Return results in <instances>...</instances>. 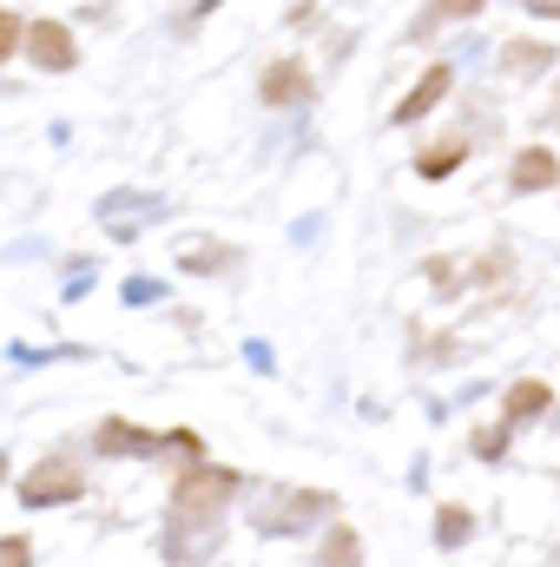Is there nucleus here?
Returning <instances> with one entry per match:
<instances>
[{
	"label": "nucleus",
	"mask_w": 560,
	"mask_h": 567,
	"mask_svg": "<svg viewBox=\"0 0 560 567\" xmlns=\"http://www.w3.org/2000/svg\"><path fill=\"white\" fill-rule=\"evenodd\" d=\"M165 449H172L178 462H191V468H205V442H198L191 429H172V435H165Z\"/></svg>",
	"instance_id": "nucleus-13"
},
{
	"label": "nucleus",
	"mask_w": 560,
	"mask_h": 567,
	"mask_svg": "<svg viewBox=\"0 0 560 567\" xmlns=\"http://www.w3.org/2000/svg\"><path fill=\"white\" fill-rule=\"evenodd\" d=\"M317 567H363V542H356V528H330L323 535V548H317Z\"/></svg>",
	"instance_id": "nucleus-9"
},
{
	"label": "nucleus",
	"mask_w": 560,
	"mask_h": 567,
	"mask_svg": "<svg viewBox=\"0 0 560 567\" xmlns=\"http://www.w3.org/2000/svg\"><path fill=\"white\" fill-rule=\"evenodd\" d=\"M80 495H86L80 455H46L40 468L20 475V502H27V508H66V502H80Z\"/></svg>",
	"instance_id": "nucleus-1"
},
{
	"label": "nucleus",
	"mask_w": 560,
	"mask_h": 567,
	"mask_svg": "<svg viewBox=\"0 0 560 567\" xmlns=\"http://www.w3.org/2000/svg\"><path fill=\"white\" fill-rule=\"evenodd\" d=\"M93 442H100L106 455H152V449H158V435H152V429H133V423H120V416H106Z\"/></svg>",
	"instance_id": "nucleus-7"
},
{
	"label": "nucleus",
	"mask_w": 560,
	"mask_h": 567,
	"mask_svg": "<svg viewBox=\"0 0 560 567\" xmlns=\"http://www.w3.org/2000/svg\"><path fill=\"white\" fill-rule=\"evenodd\" d=\"M501 66H508V73H541V66H554V47H541V40H508V47H501Z\"/></svg>",
	"instance_id": "nucleus-10"
},
{
	"label": "nucleus",
	"mask_w": 560,
	"mask_h": 567,
	"mask_svg": "<svg viewBox=\"0 0 560 567\" xmlns=\"http://www.w3.org/2000/svg\"><path fill=\"white\" fill-rule=\"evenodd\" d=\"M0 475H7V455H0Z\"/></svg>",
	"instance_id": "nucleus-17"
},
{
	"label": "nucleus",
	"mask_w": 560,
	"mask_h": 567,
	"mask_svg": "<svg viewBox=\"0 0 560 567\" xmlns=\"http://www.w3.org/2000/svg\"><path fill=\"white\" fill-rule=\"evenodd\" d=\"M462 158H468V140H448V145H435V152H422L416 172H422V178H448Z\"/></svg>",
	"instance_id": "nucleus-12"
},
{
	"label": "nucleus",
	"mask_w": 560,
	"mask_h": 567,
	"mask_svg": "<svg viewBox=\"0 0 560 567\" xmlns=\"http://www.w3.org/2000/svg\"><path fill=\"white\" fill-rule=\"evenodd\" d=\"M548 403H554V396H548V383H535V377H528V383H515V390L501 396V416H508V423H535V416H548Z\"/></svg>",
	"instance_id": "nucleus-8"
},
{
	"label": "nucleus",
	"mask_w": 560,
	"mask_h": 567,
	"mask_svg": "<svg viewBox=\"0 0 560 567\" xmlns=\"http://www.w3.org/2000/svg\"><path fill=\"white\" fill-rule=\"evenodd\" d=\"M310 93H317V80H310L303 60H271L265 80H258V100H265V106H297V100H310Z\"/></svg>",
	"instance_id": "nucleus-3"
},
{
	"label": "nucleus",
	"mask_w": 560,
	"mask_h": 567,
	"mask_svg": "<svg viewBox=\"0 0 560 567\" xmlns=\"http://www.w3.org/2000/svg\"><path fill=\"white\" fill-rule=\"evenodd\" d=\"M231 468H191V475H178V488H172V528H185V522H218V508L231 502Z\"/></svg>",
	"instance_id": "nucleus-2"
},
{
	"label": "nucleus",
	"mask_w": 560,
	"mask_h": 567,
	"mask_svg": "<svg viewBox=\"0 0 560 567\" xmlns=\"http://www.w3.org/2000/svg\"><path fill=\"white\" fill-rule=\"evenodd\" d=\"M0 567H33V542L27 535H7L0 542Z\"/></svg>",
	"instance_id": "nucleus-15"
},
{
	"label": "nucleus",
	"mask_w": 560,
	"mask_h": 567,
	"mask_svg": "<svg viewBox=\"0 0 560 567\" xmlns=\"http://www.w3.org/2000/svg\"><path fill=\"white\" fill-rule=\"evenodd\" d=\"M448 86H455V73H448V66H428V73H422V86L396 106V126H416L428 106H442V100H448Z\"/></svg>",
	"instance_id": "nucleus-6"
},
{
	"label": "nucleus",
	"mask_w": 560,
	"mask_h": 567,
	"mask_svg": "<svg viewBox=\"0 0 560 567\" xmlns=\"http://www.w3.org/2000/svg\"><path fill=\"white\" fill-rule=\"evenodd\" d=\"M27 53H33L40 73H66V66L80 60V53H73V33H66L60 20H33V27H27Z\"/></svg>",
	"instance_id": "nucleus-4"
},
{
	"label": "nucleus",
	"mask_w": 560,
	"mask_h": 567,
	"mask_svg": "<svg viewBox=\"0 0 560 567\" xmlns=\"http://www.w3.org/2000/svg\"><path fill=\"white\" fill-rule=\"evenodd\" d=\"M20 40H27V20H20V13H7V7H0V60H7V53H13V47H20Z\"/></svg>",
	"instance_id": "nucleus-16"
},
{
	"label": "nucleus",
	"mask_w": 560,
	"mask_h": 567,
	"mask_svg": "<svg viewBox=\"0 0 560 567\" xmlns=\"http://www.w3.org/2000/svg\"><path fill=\"white\" fill-rule=\"evenodd\" d=\"M468 535H475V515H468V508H455V502H448V508H442V515H435V548H462V542H468Z\"/></svg>",
	"instance_id": "nucleus-11"
},
{
	"label": "nucleus",
	"mask_w": 560,
	"mask_h": 567,
	"mask_svg": "<svg viewBox=\"0 0 560 567\" xmlns=\"http://www.w3.org/2000/svg\"><path fill=\"white\" fill-rule=\"evenodd\" d=\"M508 185H515V192H548V185H560V158L548 152V145H528V152L515 158Z\"/></svg>",
	"instance_id": "nucleus-5"
},
{
	"label": "nucleus",
	"mask_w": 560,
	"mask_h": 567,
	"mask_svg": "<svg viewBox=\"0 0 560 567\" xmlns=\"http://www.w3.org/2000/svg\"><path fill=\"white\" fill-rule=\"evenodd\" d=\"M475 455L481 462H501L508 455V429H475Z\"/></svg>",
	"instance_id": "nucleus-14"
}]
</instances>
